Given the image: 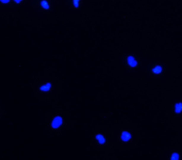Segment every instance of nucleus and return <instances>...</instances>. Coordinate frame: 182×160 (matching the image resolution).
Wrapping results in <instances>:
<instances>
[{
	"label": "nucleus",
	"instance_id": "nucleus-1",
	"mask_svg": "<svg viewBox=\"0 0 182 160\" xmlns=\"http://www.w3.org/2000/svg\"><path fill=\"white\" fill-rule=\"evenodd\" d=\"M62 123H63V119H62V117H60V116H57V117H55L53 119H52V121H51V127L53 129H57V128H59V127L62 125Z\"/></svg>",
	"mask_w": 182,
	"mask_h": 160
},
{
	"label": "nucleus",
	"instance_id": "nucleus-2",
	"mask_svg": "<svg viewBox=\"0 0 182 160\" xmlns=\"http://www.w3.org/2000/svg\"><path fill=\"white\" fill-rule=\"evenodd\" d=\"M50 89H51V83H46V84H44V85H42L39 87V90L44 91V92L49 91Z\"/></svg>",
	"mask_w": 182,
	"mask_h": 160
},
{
	"label": "nucleus",
	"instance_id": "nucleus-3",
	"mask_svg": "<svg viewBox=\"0 0 182 160\" xmlns=\"http://www.w3.org/2000/svg\"><path fill=\"white\" fill-rule=\"evenodd\" d=\"M131 139V135L128 132H124L122 134V141H128V140Z\"/></svg>",
	"mask_w": 182,
	"mask_h": 160
},
{
	"label": "nucleus",
	"instance_id": "nucleus-4",
	"mask_svg": "<svg viewBox=\"0 0 182 160\" xmlns=\"http://www.w3.org/2000/svg\"><path fill=\"white\" fill-rule=\"evenodd\" d=\"M128 64L130 65L131 67H135L136 65H138V63H136V61L132 56H129L128 57Z\"/></svg>",
	"mask_w": 182,
	"mask_h": 160
},
{
	"label": "nucleus",
	"instance_id": "nucleus-5",
	"mask_svg": "<svg viewBox=\"0 0 182 160\" xmlns=\"http://www.w3.org/2000/svg\"><path fill=\"white\" fill-rule=\"evenodd\" d=\"M41 6L46 11L49 10V8H50V5H49V3H48L47 0H42V1H41Z\"/></svg>",
	"mask_w": 182,
	"mask_h": 160
},
{
	"label": "nucleus",
	"instance_id": "nucleus-6",
	"mask_svg": "<svg viewBox=\"0 0 182 160\" xmlns=\"http://www.w3.org/2000/svg\"><path fill=\"white\" fill-rule=\"evenodd\" d=\"M96 139L98 140V142L100 143V144H103L104 142H106V139H104V137L102 136V135H97Z\"/></svg>",
	"mask_w": 182,
	"mask_h": 160
},
{
	"label": "nucleus",
	"instance_id": "nucleus-7",
	"mask_svg": "<svg viewBox=\"0 0 182 160\" xmlns=\"http://www.w3.org/2000/svg\"><path fill=\"white\" fill-rule=\"evenodd\" d=\"M175 111H176L177 114L181 112V111H182V103H178V104H176V107H175Z\"/></svg>",
	"mask_w": 182,
	"mask_h": 160
},
{
	"label": "nucleus",
	"instance_id": "nucleus-8",
	"mask_svg": "<svg viewBox=\"0 0 182 160\" xmlns=\"http://www.w3.org/2000/svg\"><path fill=\"white\" fill-rule=\"evenodd\" d=\"M152 71H154V73H160L162 71V68L160 67V66H157V67H154V69H152Z\"/></svg>",
	"mask_w": 182,
	"mask_h": 160
},
{
	"label": "nucleus",
	"instance_id": "nucleus-9",
	"mask_svg": "<svg viewBox=\"0 0 182 160\" xmlns=\"http://www.w3.org/2000/svg\"><path fill=\"white\" fill-rule=\"evenodd\" d=\"M178 158H179V155H178L177 153H175L174 155L172 156V159H173V160H177Z\"/></svg>",
	"mask_w": 182,
	"mask_h": 160
},
{
	"label": "nucleus",
	"instance_id": "nucleus-10",
	"mask_svg": "<svg viewBox=\"0 0 182 160\" xmlns=\"http://www.w3.org/2000/svg\"><path fill=\"white\" fill-rule=\"evenodd\" d=\"M79 1H80V0H74V6H75V8H78L79 6Z\"/></svg>",
	"mask_w": 182,
	"mask_h": 160
},
{
	"label": "nucleus",
	"instance_id": "nucleus-11",
	"mask_svg": "<svg viewBox=\"0 0 182 160\" xmlns=\"http://www.w3.org/2000/svg\"><path fill=\"white\" fill-rule=\"evenodd\" d=\"M10 1H11V0H0V2L3 3V4H7V3H9Z\"/></svg>",
	"mask_w": 182,
	"mask_h": 160
},
{
	"label": "nucleus",
	"instance_id": "nucleus-12",
	"mask_svg": "<svg viewBox=\"0 0 182 160\" xmlns=\"http://www.w3.org/2000/svg\"><path fill=\"white\" fill-rule=\"evenodd\" d=\"M13 1H14L15 3H17V4H18V3H20L21 1H23V0H13Z\"/></svg>",
	"mask_w": 182,
	"mask_h": 160
}]
</instances>
